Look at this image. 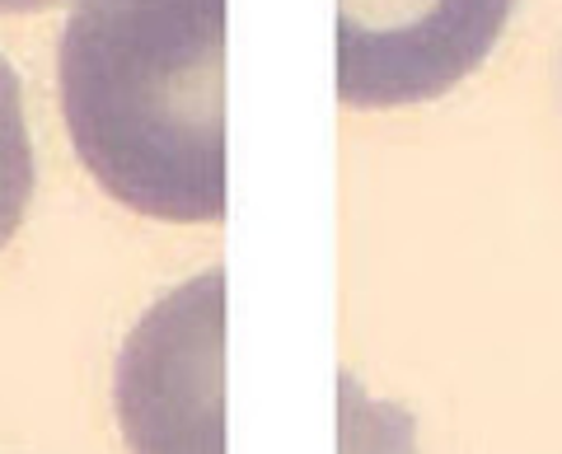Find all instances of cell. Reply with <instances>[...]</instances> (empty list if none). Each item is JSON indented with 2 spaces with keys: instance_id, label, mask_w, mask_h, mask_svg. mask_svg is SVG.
Instances as JSON below:
<instances>
[{
  "instance_id": "6da1fadb",
  "label": "cell",
  "mask_w": 562,
  "mask_h": 454,
  "mask_svg": "<svg viewBox=\"0 0 562 454\" xmlns=\"http://www.w3.org/2000/svg\"><path fill=\"white\" fill-rule=\"evenodd\" d=\"M61 113L94 183L140 216H225V0H70Z\"/></svg>"
},
{
  "instance_id": "7a4b0ae2",
  "label": "cell",
  "mask_w": 562,
  "mask_h": 454,
  "mask_svg": "<svg viewBox=\"0 0 562 454\" xmlns=\"http://www.w3.org/2000/svg\"><path fill=\"white\" fill-rule=\"evenodd\" d=\"M516 0H338V99L408 109L454 90L502 38Z\"/></svg>"
},
{
  "instance_id": "3957f363",
  "label": "cell",
  "mask_w": 562,
  "mask_h": 454,
  "mask_svg": "<svg viewBox=\"0 0 562 454\" xmlns=\"http://www.w3.org/2000/svg\"><path fill=\"white\" fill-rule=\"evenodd\" d=\"M29 197H33V146L24 122V94H20V76L0 57V249L20 235Z\"/></svg>"
},
{
  "instance_id": "277c9868",
  "label": "cell",
  "mask_w": 562,
  "mask_h": 454,
  "mask_svg": "<svg viewBox=\"0 0 562 454\" xmlns=\"http://www.w3.org/2000/svg\"><path fill=\"white\" fill-rule=\"evenodd\" d=\"M52 5H70V0H0V14H38Z\"/></svg>"
}]
</instances>
